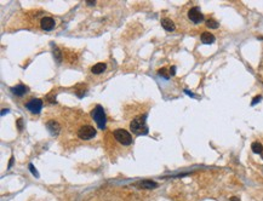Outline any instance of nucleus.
<instances>
[{
    "mask_svg": "<svg viewBox=\"0 0 263 201\" xmlns=\"http://www.w3.org/2000/svg\"><path fill=\"white\" fill-rule=\"evenodd\" d=\"M130 129L136 135H146L148 132V127L146 124L144 116H137L130 124Z\"/></svg>",
    "mask_w": 263,
    "mask_h": 201,
    "instance_id": "obj_1",
    "label": "nucleus"
},
{
    "mask_svg": "<svg viewBox=\"0 0 263 201\" xmlns=\"http://www.w3.org/2000/svg\"><path fill=\"white\" fill-rule=\"evenodd\" d=\"M91 115H92L93 120L96 121L98 129H101V130L106 129V113H104V109H103L102 105L97 104L95 108L92 109Z\"/></svg>",
    "mask_w": 263,
    "mask_h": 201,
    "instance_id": "obj_2",
    "label": "nucleus"
},
{
    "mask_svg": "<svg viewBox=\"0 0 263 201\" xmlns=\"http://www.w3.org/2000/svg\"><path fill=\"white\" fill-rule=\"evenodd\" d=\"M113 136L114 138L123 145H130L132 143V136L130 135V132H127L124 129H117L113 132Z\"/></svg>",
    "mask_w": 263,
    "mask_h": 201,
    "instance_id": "obj_3",
    "label": "nucleus"
},
{
    "mask_svg": "<svg viewBox=\"0 0 263 201\" xmlns=\"http://www.w3.org/2000/svg\"><path fill=\"white\" fill-rule=\"evenodd\" d=\"M95 136H96V129H93L90 125H84L78 130V137L80 139L89 141V139H92Z\"/></svg>",
    "mask_w": 263,
    "mask_h": 201,
    "instance_id": "obj_4",
    "label": "nucleus"
},
{
    "mask_svg": "<svg viewBox=\"0 0 263 201\" xmlns=\"http://www.w3.org/2000/svg\"><path fill=\"white\" fill-rule=\"evenodd\" d=\"M26 108L33 114H39L43 109V101L39 98H32L29 102L26 103Z\"/></svg>",
    "mask_w": 263,
    "mask_h": 201,
    "instance_id": "obj_5",
    "label": "nucleus"
},
{
    "mask_svg": "<svg viewBox=\"0 0 263 201\" xmlns=\"http://www.w3.org/2000/svg\"><path fill=\"white\" fill-rule=\"evenodd\" d=\"M188 17H189V20L194 23H200L204 21V15L200 12L199 7H192L188 11Z\"/></svg>",
    "mask_w": 263,
    "mask_h": 201,
    "instance_id": "obj_6",
    "label": "nucleus"
},
{
    "mask_svg": "<svg viewBox=\"0 0 263 201\" xmlns=\"http://www.w3.org/2000/svg\"><path fill=\"white\" fill-rule=\"evenodd\" d=\"M135 187L142 188V189H155V188H158V183L154 180L144 179V180H141V182H138V183H136Z\"/></svg>",
    "mask_w": 263,
    "mask_h": 201,
    "instance_id": "obj_7",
    "label": "nucleus"
},
{
    "mask_svg": "<svg viewBox=\"0 0 263 201\" xmlns=\"http://www.w3.org/2000/svg\"><path fill=\"white\" fill-rule=\"evenodd\" d=\"M40 26L43 30H46V32L52 30L55 28V20L52 17H44L40 21Z\"/></svg>",
    "mask_w": 263,
    "mask_h": 201,
    "instance_id": "obj_8",
    "label": "nucleus"
},
{
    "mask_svg": "<svg viewBox=\"0 0 263 201\" xmlns=\"http://www.w3.org/2000/svg\"><path fill=\"white\" fill-rule=\"evenodd\" d=\"M28 90H29L28 86H26V85H23V84H18V85L11 87L12 94H15L16 96H23V95H26V94L28 92Z\"/></svg>",
    "mask_w": 263,
    "mask_h": 201,
    "instance_id": "obj_9",
    "label": "nucleus"
},
{
    "mask_svg": "<svg viewBox=\"0 0 263 201\" xmlns=\"http://www.w3.org/2000/svg\"><path fill=\"white\" fill-rule=\"evenodd\" d=\"M46 126H47L49 131L51 132V135H53V136L58 135V132H60V130H61V126H60V124H58L57 121H55V120L49 121Z\"/></svg>",
    "mask_w": 263,
    "mask_h": 201,
    "instance_id": "obj_10",
    "label": "nucleus"
},
{
    "mask_svg": "<svg viewBox=\"0 0 263 201\" xmlns=\"http://www.w3.org/2000/svg\"><path fill=\"white\" fill-rule=\"evenodd\" d=\"M200 39H201V43H202V44H206V45L212 44V43H215V40H216L215 35L211 34L210 32H204V33L201 34V36H200Z\"/></svg>",
    "mask_w": 263,
    "mask_h": 201,
    "instance_id": "obj_11",
    "label": "nucleus"
},
{
    "mask_svg": "<svg viewBox=\"0 0 263 201\" xmlns=\"http://www.w3.org/2000/svg\"><path fill=\"white\" fill-rule=\"evenodd\" d=\"M161 27L165 30H167V32H174L175 28H176L175 23L171 20H168V18H163V20H161Z\"/></svg>",
    "mask_w": 263,
    "mask_h": 201,
    "instance_id": "obj_12",
    "label": "nucleus"
},
{
    "mask_svg": "<svg viewBox=\"0 0 263 201\" xmlns=\"http://www.w3.org/2000/svg\"><path fill=\"white\" fill-rule=\"evenodd\" d=\"M104 70H106V64L104 63H97L91 68V71L93 73V74H101V73H103Z\"/></svg>",
    "mask_w": 263,
    "mask_h": 201,
    "instance_id": "obj_13",
    "label": "nucleus"
},
{
    "mask_svg": "<svg viewBox=\"0 0 263 201\" xmlns=\"http://www.w3.org/2000/svg\"><path fill=\"white\" fill-rule=\"evenodd\" d=\"M251 150L255 153V154H262L263 153V145L259 143V142H253L251 144Z\"/></svg>",
    "mask_w": 263,
    "mask_h": 201,
    "instance_id": "obj_14",
    "label": "nucleus"
},
{
    "mask_svg": "<svg viewBox=\"0 0 263 201\" xmlns=\"http://www.w3.org/2000/svg\"><path fill=\"white\" fill-rule=\"evenodd\" d=\"M53 57H55L56 61H57V63H61V62H62V52L60 51L58 47H55V49H53Z\"/></svg>",
    "mask_w": 263,
    "mask_h": 201,
    "instance_id": "obj_15",
    "label": "nucleus"
},
{
    "mask_svg": "<svg viewBox=\"0 0 263 201\" xmlns=\"http://www.w3.org/2000/svg\"><path fill=\"white\" fill-rule=\"evenodd\" d=\"M206 26H208L209 28H211V29H217L219 27V23L217 21L212 20V18H210V20L206 21Z\"/></svg>",
    "mask_w": 263,
    "mask_h": 201,
    "instance_id": "obj_16",
    "label": "nucleus"
},
{
    "mask_svg": "<svg viewBox=\"0 0 263 201\" xmlns=\"http://www.w3.org/2000/svg\"><path fill=\"white\" fill-rule=\"evenodd\" d=\"M159 75H161V77H164L165 79H168V74H167V71H166V68H161V69H159Z\"/></svg>",
    "mask_w": 263,
    "mask_h": 201,
    "instance_id": "obj_17",
    "label": "nucleus"
},
{
    "mask_svg": "<svg viewBox=\"0 0 263 201\" xmlns=\"http://www.w3.org/2000/svg\"><path fill=\"white\" fill-rule=\"evenodd\" d=\"M29 170H30V172L33 173V176H35L36 178H39V173H38V171L34 169V166H33V163H29Z\"/></svg>",
    "mask_w": 263,
    "mask_h": 201,
    "instance_id": "obj_18",
    "label": "nucleus"
},
{
    "mask_svg": "<svg viewBox=\"0 0 263 201\" xmlns=\"http://www.w3.org/2000/svg\"><path fill=\"white\" fill-rule=\"evenodd\" d=\"M261 99H262V96H256V97L253 98V101L251 102V105H255L256 103H258V102H261Z\"/></svg>",
    "mask_w": 263,
    "mask_h": 201,
    "instance_id": "obj_19",
    "label": "nucleus"
},
{
    "mask_svg": "<svg viewBox=\"0 0 263 201\" xmlns=\"http://www.w3.org/2000/svg\"><path fill=\"white\" fill-rule=\"evenodd\" d=\"M17 126H18V130H22L23 129V120H22V118L21 119H18V121H17Z\"/></svg>",
    "mask_w": 263,
    "mask_h": 201,
    "instance_id": "obj_20",
    "label": "nucleus"
},
{
    "mask_svg": "<svg viewBox=\"0 0 263 201\" xmlns=\"http://www.w3.org/2000/svg\"><path fill=\"white\" fill-rule=\"evenodd\" d=\"M168 71H170V74H171V75H175V74H176V67H175V66H172Z\"/></svg>",
    "mask_w": 263,
    "mask_h": 201,
    "instance_id": "obj_21",
    "label": "nucleus"
},
{
    "mask_svg": "<svg viewBox=\"0 0 263 201\" xmlns=\"http://www.w3.org/2000/svg\"><path fill=\"white\" fill-rule=\"evenodd\" d=\"M86 4L91 6V5H95V4H96V1H95V0H93V1H92V0H86Z\"/></svg>",
    "mask_w": 263,
    "mask_h": 201,
    "instance_id": "obj_22",
    "label": "nucleus"
},
{
    "mask_svg": "<svg viewBox=\"0 0 263 201\" xmlns=\"http://www.w3.org/2000/svg\"><path fill=\"white\" fill-rule=\"evenodd\" d=\"M230 201H240V199L238 196H232L230 197Z\"/></svg>",
    "mask_w": 263,
    "mask_h": 201,
    "instance_id": "obj_23",
    "label": "nucleus"
},
{
    "mask_svg": "<svg viewBox=\"0 0 263 201\" xmlns=\"http://www.w3.org/2000/svg\"><path fill=\"white\" fill-rule=\"evenodd\" d=\"M12 163H13V156H11V159H10V162H9V169L12 166Z\"/></svg>",
    "mask_w": 263,
    "mask_h": 201,
    "instance_id": "obj_24",
    "label": "nucleus"
},
{
    "mask_svg": "<svg viewBox=\"0 0 263 201\" xmlns=\"http://www.w3.org/2000/svg\"><path fill=\"white\" fill-rule=\"evenodd\" d=\"M262 156H263V153H262Z\"/></svg>",
    "mask_w": 263,
    "mask_h": 201,
    "instance_id": "obj_25",
    "label": "nucleus"
}]
</instances>
